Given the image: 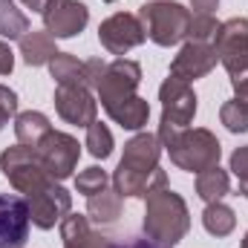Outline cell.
I'll return each mask as SVG.
<instances>
[{
  "instance_id": "9c48e42d",
  "label": "cell",
  "mask_w": 248,
  "mask_h": 248,
  "mask_svg": "<svg viewBox=\"0 0 248 248\" xmlns=\"http://www.w3.org/2000/svg\"><path fill=\"white\" fill-rule=\"evenodd\" d=\"M98 41L110 55L124 58L130 49H136V46H141L147 41V32H144V23L139 20V15L116 12L98 26Z\"/></svg>"
},
{
  "instance_id": "4316f807",
  "label": "cell",
  "mask_w": 248,
  "mask_h": 248,
  "mask_svg": "<svg viewBox=\"0 0 248 248\" xmlns=\"http://www.w3.org/2000/svg\"><path fill=\"white\" fill-rule=\"evenodd\" d=\"M219 122L225 124L231 133H248V107L240 104L237 98L225 101V104L219 107Z\"/></svg>"
},
{
  "instance_id": "1f68e13d",
  "label": "cell",
  "mask_w": 248,
  "mask_h": 248,
  "mask_svg": "<svg viewBox=\"0 0 248 248\" xmlns=\"http://www.w3.org/2000/svg\"><path fill=\"white\" fill-rule=\"evenodd\" d=\"M231 84H234V98H237L240 104H246V107H248V72L234 75V78H231Z\"/></svg>"
},
{
  "instance_id": "ba28073f",
  "label": "cell",
  "mask_w": 248,
  "mask_h": 248,
  "mask_svg": "<svg viewBox=\"0 0 248 248\" xmlns=\"http://www.w3.org/2000/svg\"><path fill=\"white\" fill-rule=\"evenodd\" d=\"M211 46L217 49V58L231 78L248 72V17H231L219 23Z\"/></svg>"
},
{
  "instance_id": "2e32d148",
  "label": "cell",
  "mask_w": 248,
  "mask_h": 248,
  "mask_svg": "<svg viewBox=\"0 0 248 248\" xmlns=\"http://www.w3.org/2000/svg\"><path fill=\"white\" fill-rule=\"evenodd\" d=\"M63 248H110V240L98 231H93L90 217L84 214H66L61 219Z\"/></svg>"
},
{
  "instance_id": "836d02e7",
  "label": "cell",
  "mask_w": 248,
  "mask_h": 248,
  "mask_svg": "<svg viewBox=\"0 0 248 248\" xmlns=\"http://www.w3.org/2000/svg\"><path fill=\"white\" fill-rule=\"evenodd\" d=\"M219 0H190V15H214Z\"/></svg>"
},
{
  "instance_id": "3957f363",
  "label": "cell",
  "mask_w": 248,
  "mask_h": 248,
  "mask_svg": "<svg viewBox=\"0 0 248 248\" xmlns=\"http://www.w3.org/2000/svg\"><path fill=\"white\" fill-rule=\"evenodd\" d=\"M165 147L170 153V162L179 170H187V173L208 170V168L219 165V156H222L219 139L211 130H205V127H185V130H179Z\"/></svg>"
},
{
  "instance_id": "6da1fadb",
  "label": "cell",
  "mask_w": 248,
  "mask_h": 248,
  "mask_svg": "<svg viewBox=\"0 0 248 248\" xmlns=\"http://www.w3.org/2000/svg\"><path fill=\"white\" fill-rule=\"evenodd\" d=\"M162 141L153 133H136L124 144V156L113 173V187L119 196H139L147 199L156 187L168 185V173L159 168Z\"/></svg>"
},
{
  "instance_id": "d6a6232c",
  "label": "cell",
  "mask_w": 248,
  "mask_h": 248,
  "mask_svg": "<svg viewBox=\"0 0 248 248\" xmlns=\"http://www.w3.org/2000/svg\"><path fill=\"white\" fill-rule=\"evenodd\" d=\"M15 69V52L9 49L6 41H0V75H9Z\"/></svg>"
},
{
  "instance_id": "9a60e30c",
  "label": "cell",
  "mask_w": 248,
  "mask_h": 248,
  "mask_svg": "<svg viewBox=\"0 0 248 248\" xmlns=\"http://www.w3.org/2000/svg\"><path fill=\"white\" fill-rule=\"evenodd\" d=\"M217 49L211 44H199V41H185V46L179 49V55L170 61V75L182 78V81H196L205 78L214 66H217Z\"/></svg>"
},
{
  "instance_id": "83f0119b",
  "label": "cell",
  "mask_w": 248,
  "mask_h": 248,
  "mask_svg": "<svg viewBox=\"0 0 248 248\" xmlns=\"http://www.w3.org/2000/svg\"><path fill=\"white\" fill-rule=\"evenodd\" d=\"M219 23L214 15H190V29H187V41H199V44H211L217 35Z\"/></svg>"
},
{
  "instance_id": "ac0fdd59",
  "label": "cell",
  "mask_w": 248,
  "mask_h": 248,
  "mask_svg": "<svg viewBox=\"0 0 248 248\" xmlns=\"http://www.w3.org/2000/svg\"><path fill=\"white\" fill-rule=\"evenodd\" d=\"M107 116L116 124H122L124 130H141L147 124V119H150V104L141 95H130V98H124L119 104H113L107 110Z\"/></svg>"
},
{
  "instance_id": "8992f818",
  "label": "cell",
  "mask_w": 248,
  "mask_h": 248,
  "mask_svg": "<svg viewBox=\"0 0 248 248\" xmlns=\"http://www.w3.org/2000/svg\"><path fill=\"white\" fill-rule=\"evenodd\" d=\"M0 170L9 179V185L23 196H29V193H35V190H41L52 182L49 173L44 170L41 159H38V150L29 144H20V141L0 153Z\"/></svg>"
},
{
  "instance_id": "277c9868",
  "label": "cell",
  "mask_w": 248,
  "mask_h": 248,
  "mask_svg": "<svg viewBox=\"0 0 248 248\" xmlns=\"http://www.w3.org/2000/svg\"><path fill=\"white\" fill-rule=\"evenodd\" d=\"M139 20L144 23V32L156 46H176L187 41L190 9L176 0H150L139 9Z\"/></svg>"
},
{
  "instance_id": "8fae6325",
  "label": "cell",
  "mask_w": 248,
  "mask_h": 248,
  "mask_svg": "<svg viewBox=\"0 0 248 248\" xmlns=\"http://www.w3.org/2000/svg\"><path fill=\"white\" fill-rule=\"evenodd\" d=\"M26 205H29V219H32V225H38L41 231H49V228H55V222H61L63 217L69 214L72 196H69L66 187H61L58 182H49L46 187L29 193V196H26Z\"/></svg>"
},
{
  "instance_id": "603a6c76",
  "label": "cell",
  "mask_w": 248,
  "mask_h": 248,
  "mask_svg": "<svg viewBox=\"0 0 248 248\" xmlns=\"http://www.w3.org/2000/svg\"><path fill=\"white\" fill-rule=\"evenodd\" d=\"M202 225L214 237H228L237 228V217L225 202H208L205 211H202Z\"/></svg>"
},
{
  "instance_id": "5b68a950",
  "label": "cell",
  "mask_w": 248,
  "mask_h": 248,
  "mask_svg": "<svg viewBox=\"0 0 248 248\" xmlns=\"http://www.w3.org/2000/svg\"><path fill=\"white\" fill-rule=\"evenodd\" d=\"M159 101H162V122H159V133L156 139L162 141V147L179 133L196 116V93L193 87L182 81V78H165V84L159 87Z\"/></svg>"
},
{
  "instance_id": "74e56055",
  "label": "cell",
  "mask_w": 248,
  "mask_h": 248,
  "mask_svg": "<svg viewBox=\"0 0 248 248\" xmlns=\"http://www.w3.org/2000/svg\"><path fill=\"white\" fill-rule=\"evenodd\" d=\"M104 3H116V0H104Z\"/></svg>"
},
{
  "instance_id": "e0dca14e",
  "label": "cell",
  "mask_w": 248,
  "mask_h": 248,
  "mask_svg": "<svg viewBox=\"0 0 248 248\" xmlns=\"http://www.w3.org/2000/svg\"><path fill=\"white\" fill-rule=\"evenodd\" d=\"M20 55H23V63H29V66H44V63H49L58 55L55 38H52L46 29H44V32H26V35L20 38Z\"/></svg>"
},
{
  "instance_id": "52a82bcc",
  "label": "cell",
  "mask_w": 248,
  "mask_h": 248,
  "mask_svg": "<svg viewBox=\"0 0 248 248\" xmlns=\"http://www.w3.org/2000/svg\"><path fill=\"white\" fill-rule=\"evenodd\" d=\"M38 159L44 165V170L49 173L52 182H63L72 176V170L78 168V156H81V147L78 141L69 136V133H61V130H49L41 141H38Z\"/></svg>"
},
{
  "instance_id": "7c38bea8",
  "label": "cell",
  "mask_w": 248,
  "mask_h": 248,
  "mask_svg": "<svg viewBox=\"0 0 248 248\" xmlns=\"http://www.w3.org/2000/svg\"><path fill=\"white\" fill-rule=\"evenodd\" d=\"M29 222L26 196L0 193V248H23L29 240Z\"/></svg>"
},
{
  "instance_id": "484cf974",
  "label": "cell",
  "mask_w": 248,
  "mask_h": 248,
  "mask_svg": "<svg viewBox=\"0 0 248 248\" xmlns=\"http://www.w3.org/2000/svg\"><path fill=\"white\" fill-rule=\"evenodd\" d=\"M75 187H78V193H84L87 199L90 196H95V193H101V190H107L110 187V176L101 170V168H87V170H81L78 176H75Z\"/></svg>"
},
{
  "instance_id": "cb8c5ba5",
  "label": "cell",
  "mask_w": 248,
  "mask_h": 248,
  "mask_svg": "<svg viewBox=\"0 0 248 248\" xmlns=\"http://www.w3.org/2000/svg\"><path fill=\"white\" fill-rule=\"evenodd\" d=\"M29 32V17L17 9L15 0H0V38L20 41Z\"/></svg>"
},
{
  "instance_id": "ffe728a7",
  "label": "cell",
  "mask_w": 248,
  "mask_h": 248,
  "mask_svg": "<svg viewBox=\"0 0 248 248\" xmlns=\"http://www.w3.org/2000/svg\"><path fill=\"white\" fill-rule=\"evenodd\" d=\"M228 190H231V176L219 165L196 173V193L205 205L208 202H222V196H228Z\"/></svg>"
},
{
  "instance_id": "f1b7e54d",
  "label": "cell",
  "mask_w": 248,
  "mask_h": 248,
  "mask_svg": "<svg viewBox=\"0 0 248 248\" xmlns=\"http://www.w3.org/2000/svg\"><path fill=\"white\" fill-rule=\"evenodd\" d=\"M231 173H234L237 182H240V193L248 196V144L246 147H237V150L231 153Z\"/></svg>"
},
{
  "instance_id": "30bf717a",
  "label": "cell",
  "mask_w": 248,
  "mask_h": 248,
  "mask_svg": "<svg viewBox=\"0 0 248 248\" xmlns=\"http://www.w3.org/2000/svg\"><path fill=\"white\" fill-rule=\"evenodd\" d=\"M139 84H141V66L136 61H130V58H116L113 63H107V72L98 81L95 93H98L101 107L110 110L113 104H119L124 98L136 95Z\"/></svg>"
},
{
  "instance_id": "8d00e7d4",
  "label": "cell",
  "mask_w": 248,
  "mask_h": 248,
  "mask_svg": "<svg viewBox=\"0 0 248 248\" xmlns=\"http://www.w3.org/2000/svg\"><path fill=\"white\" fill-rule=\"evenodd\" d=\"M240 248H248V234L243 237V243H240Z\"/></svg>"
},
{
  "instance_id": "7402d4cb",
  "label": "cell",
  "mask_w": 248,
  "mask_h": 248,
  "mask_svg": "<svg viewBox=\"0 0 248 248\" xmlns=\"http://www.w3.org/2000/svg\"><path fill=\"white\" fill-rule=\"evenodd\" d=\"M49 75L55 78V84H63V87H87L84 61H78L69 52H58L49 61Z\"/></svg>"
},
{
  "instance_id": "5bb4252c",
  "label": "cell",
  "mask_w": 248,
  "mask_h": 248,
  "mask_svg": "<svg viewBox=\"0 0 248 248\" xmlns=\"http://www.w3.org/2000/svg\"><path fill=\"white\" fill-rule=\"evenodd\" d=\"M90 23V9L81 0H55L44 12V26L52 38H75Z\"/></svg>"
},
{
  "instance_id": "7a4b0ae2",
  "label": "cell",
  "mask_w": 248,
  "mask_h": 248,
  "mask_svg": "<svg viewBox=\"0 0 248 248\" xmlns=\"http://www.w3.org/2000/svg\"><path fill=\"white\" fill-rule=\"evenodd\" d=\"M144 237L159 248H173L190 231V214L185 199L170 187H156L144 199Z\"/></svg>"
},
{
  "instance_id": "44dd1931",
  "label": "cell",
  "mask_w": 248,
  "mask_h": 248,
  "mask_svg": "<svg viewBox=\"0 0 248 248\" xmlns=\"http://www.w3.org/2000/svg\"><path fill=\"white\" fill-rule=\"evenodd\" d=\"M52 130L49 119L38 110H26V113H17L15 116V136L20 144H29V147H38V141Z\"/></svg>"
},
{
  "instance_id": "f546056e",
  "label": "cell",
  "mask_w": 248,
  "mask_h": 248,
  "mask_svg": "<svg viewBox=\"0 0 248 248\" xmlns=\"http://www.w3.org/2000/svg\"><path fill=\"white\" fill-rule=\"evenodd\" d=\"M15 113H17V95H15V90H9V87L0 84V130L9 124V119Z\"/></svg>"
},
{
  "instance_id": "d590c367",
  "label": "cell",
  "mask_w": 248,
  "mask_h": 248,
  "mask_svg": "<svg viewBox=\"0 0 248 248\" xmlns=\"http://www.w3.org/2000/svg\"><path fill=\"white\" fill-rule=\"evenodd\" d=\"M110 248H159V246H153V243L144 237V240H130V243H124V246H113V243H110Z\"/></svg>"
},
{
  "instance_id": "4fadbf2b",
  "label": "cell",
  "mask_w": 248,
  "mask_h": 248,
  "mask_svg": "<svg viewBox=\"0 0 248 248\" xmlns=\"http://www.w3.org/2000/svg\"><path fill=\"white\" fill-rule=\"evenodd\" d=\"M55 110L66 124L75 127H90L93 122H98V104L90 93V87H63L58 84L55 90Z\"/></svg>"
},
{
  "instance_id": "e575fe53",
  "label": "cell",
  "mask_w": 248,
  "mask_h": 248,
  "mask_svg": "<svg viewBox=\"0 0 248 248\" xmlns=\"http://www.w3.org/2000/svg\"><path fill=\"white\" fill-rule=\"evenodd\" d=\"M52 3H55V0H23V6H26V9H32V12H41V15H44V12H46Z\"/></svg>"
},
{
  "instance_id": "4dcf8cb0",
  "label": "cell",
  "mask_w": 248,
  "mask_h": 248,
  "mask_svg": "<svg viewBox=\"0 0 248 248\" xmlns=\"http://www.w3.org/2000/svg\"><path fill=\"white\" fill-rule=\"evenodd\" d=\"M84 72H87V87L95 90L98 81H101L104 72H107V63L101 61V58H90V61H84Z\"/></svg>"
},
{
  "instance_id": "d4e9b609",
  "label": "cell",
  "mask_w": 248,
  "mask_h": 248,
  "mask_svg": "<svg viewBox=\"0 0 248 248\" xmlns=\"http://www.w3.org/2000/svg\"><path fill=\"white\" fill-rule=\"evenodd\" d=\"M87 150L95 159H110L113 156V133L107 130V124L93 122L87 127Z\"/></svg>"
},
{
  "instance_id": "d6986e66",
  "label": "cell",
  "mask_w": 248,
  "mask_h": 248,
  "mask_svg": "<svg viewBox=\"0 0 248 248\" xmlns=\"http://www.w3.org/2000/svg\"><path fill=\"white\" fill-rule=\"evenodd\" d=\"M87 217H90L93 222H98V225H113V222H119V217H122V196H119V190H116V187H113V190L107 187V190L90 196V202H87Z\"/></svg>"
}]
</instances>
